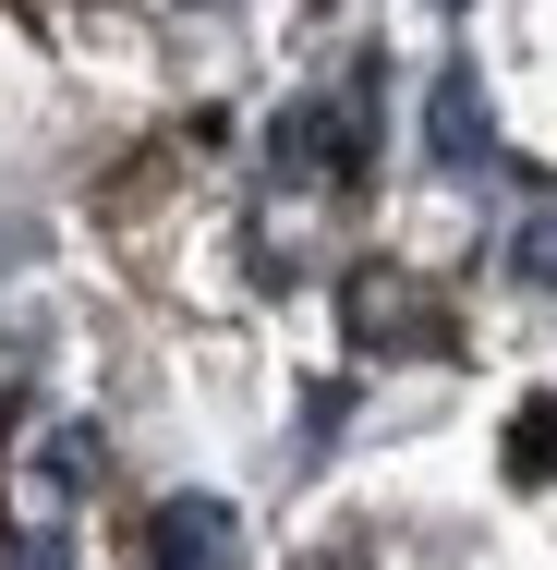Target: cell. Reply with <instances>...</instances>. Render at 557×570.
I'll list each match as a JSON object with an SVG mask.
<instances>
[{
  "label": "cell",
  "mask_w": 557,
  "mask_h": 570,
  "mask_svg": "<svg viewBox=\"0 0 557 570\" xmlns=\"http://www.w3.org/2000/svg\"><path fill=\"white\" fill-rule=\"evenodd\" d=\"M376 61L364 73H339V86H316V98H291V110L267 121V170L279 183H364L376 170Z\"/></svg>",
  "instance_id": "6da1fadb"
},
{
  "label": "cell",
  "mask_w": 557,
  "mask_h": 570,
  "mask_svg": "<svg viewBox=\"0 0 557 570\" xmlns=\"http://www.w3.org/2000/svg\"><path fill=\"white\" fill-rule=\"evenodd\" d=\"M339 316H351V341H364V352H437V341H448V316L400 279V267H351Z\"/></svg>",
  "instance_id": "7a4b0ae2"
},
{
  "label": "cell",
  "mask_w": 557,
  "mask_h": 570,
  "mask_svg": "<svg viewBox=\"0 0 557 570\" xmlns=\"http://www.w3.org/2000/svg\"><path fill=\"white\" fill-rule=\"evenodd\" d=\"M146 559L158 570H242V510L230 498H158L146 510Z\"/></svg>",
  "instance_id": "3957f363"
},
{
  "label": "cell",
  "mask_w": 557,
  "mask_h": 570,
  "mask_svg": "<svg viewBox=\"0 0 557 570\" xmlns=\"http://www.w3.org/2000/svg\"><path fill=\"white\" fill-rule=\"evenodd\" d=\"M425 158L437 170H485L497 158V121H485V73L473 61H448L437 86H425Z\"/></svg>",
  "instance_id": "277c9868"
},
{
  "label": "cell",
  "mask_w": 557,
  "mask_h": 570,
  "mask_svg": "<svg viewBox=\"0 0 557 570\" xmlns=\"http://www.w3.org/2000/svg\"><path fill=\"white\" fill-rule=\"evenodd\" d=\"M37 485H49V498L110 485V438H98V425H49V438H37Z\"/></svg>",
  "instance_id": "5b68a950"
},
{
  "label": "cell",
  "mask_w": 557,
  "mask_h": 570,
  "mask_svg": "<svg viewBox=\"0 0 557 570\" xmlns=\"http://www.w3.org/2000/svg\"><path fill=\"white\" fill-rule=\"evenodd\" d=\"M509 485H557V389L509 413Z\"/></svg>",
  "instance_id": "8992f818"
},
{
  "label": "cell",
  "mask_w": 557,
  "mask_h": 570,
  "mask_svg": "<svg viewBox=\"0 0 557 570\" xmlns=\"http://www.w3.org/2000/svg\"><path fill=\"white\" fill-rule=\"evenodd\" d=\"M509 279H521V292H557V195L509 230Z\"/></svg>",
  "instance_id": "52a82bcc"
},
{
  "label": "cell",
  "mask_w": 557,
  "mask_h": 570,
  "mask_svg": "<svg viewBox=\"0 0 557 570\" xmlns=\"http://www.w3.org/2000/svg\"><path fill=\"white\" fill-rule=\"evenodd\" d=\"M0 570H73V547H61L49 522H12V534H0Z\"/></svg>",
  "instance_id": "ba28073f"
},
{
  "label": "cell",
  "mask_w": 557,
  "mask_h": 570,
  "mask_svg": "<svg viewBox=\"0 0 557 570\" xmlns=\"http://www.w3.org/2000/svg\"><path fill=\"white\" fill-rule=\"evenodd\" d=\"M339 413H351V389H339V376H316V401H304V450H328Z\"/></svg>",
  "instance_id": "9c48e42d"
},
{
  "label": "cell",
  "mask_w": 557,
  "mask_h": 570,
  "mask_svg": "<svg viewBox=\"0 0 557 570\" xmlns=\"http://www.w3.org/2000/svg\"><path fill=\"white\" fill-rule=\"evenodd\" d=\"M304 570H364V559H339V547H328V559H304Z\"/></svg>",
  "instance_id": "30bf717a"
},
{
  "label": "cell",
  "mask_w": 557,
  "mask_h": 570,
  "mask_svg": "<svg viewBox=\"0 0 557 570\" xmlns=\"http://www.w3.org/2000/svg\"><path fill=\"white\" fill-rule=\"evenodd\" d=\"M448 12H460V0H448Z\"/></svg>",
  "instance_id": "8fae6325"
},
{
  "label": "cell",
  "mask_w": 557,
  "mask_h": 570,
  "mask_svg": "<svg viewBox=\"0 0 557 570\" xmlns=\"http://www.w3.org/2000/svg\"><path fill=\"white\" fill-rule=\"evenodd\" d=\"M195 12H207V0H195Z\"/></svg>",
  "instance_id": "7c38bea8"
}]
</instances>
